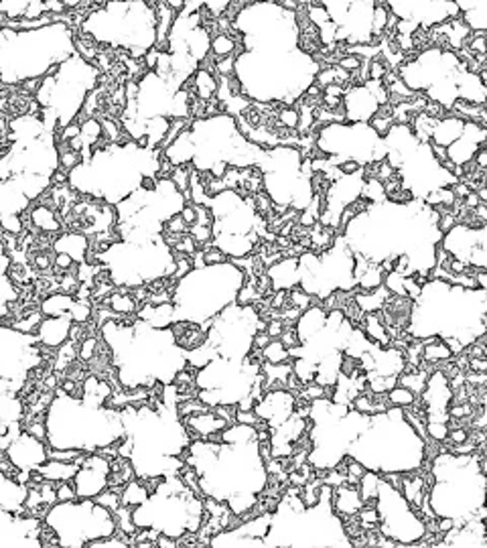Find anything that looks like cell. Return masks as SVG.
Here are the masks:
<instances>
[{"mask_svg": "<svg viewBox=\"0 0 487 548\" xmlns=\"http://www.w3.org/2000/svg\"><path fill=\"white\" fill-rule=\"evenodd\" d=\"M291 244H293V240L286 238V236H276V240H274V246H276L278 250H286Z\"/></svg>", "mask_w": 487, "mask_h": 548, "instance_id": "45", "label": "cell"}, {"mask_svg": "<svg viewBox=\"0 0 487 548\" xmlns=\"http://www.w3.org/2000/svg\"><path fill=\"white\" fill-rule=\"evenodd\" d=\"M234 71H236V55L215 60V75H219V77H232Z\"/></svg>", "mask_w": 487, "mask_h": 548, "instance_id": "26", "label": "cell"}, {"mask_svg": "<svg viewBox=\"0 0 487 548\" xmlns=\"http://www.w3.org/2000/svg\"><path fill=\"white\" fill-rule=\"evenodd\" d=\"M108 475L110 461L98 453H88L73 477L77 500H93L100 491L108 487Z\"/></svg>", "mask_w": 487, "mask_h": 548, "instance_id": "2", "label": "cell"}, {"mask_svg": "<svg viewBox=\"0 0 487 548\" xmlns=\"http://www.w3.org/2000/svg\"><path fill=\"white\" fill-rule=\"evenodd\" d=\"M463 441H467V428L457 426V428H451V430H449V435H447V443H449V445H459V443H463Z\"/></svg>", "mask_w": 487, "mask_h": 548, "instance_id": "31", "label": "cell"}, {"mask_svg": "<svg viewBox=\"0 0 487 548\" xmlns=\"http://www.w3.org/2000/svg\"><path fill=\"white\" fill-rule=\"evenodd\" d=\"M210 51H212V55L215 60L230 57V55H236V51H238V43H236L230 35H215V37H212Z\"/></svg>", "mask_w": 487, "mask_h": 548, "instance_id": "12", "label": "cell"}, {"mask_svg": "<svg viewBox=\"0 0 487 548\" xmlns=\"http://www.w3.org/2000/svg\"><path fill=\"white\" fill-rule=\"evenodd\" d=\"M189 173H191V167H173L169 179L173 181V185L177 187V191H189Z\"/></svg>", "mask_w": 487, "mask_h": 548, "instance_id": "19", "label": "cell"}, {"mask_svg": "<svg viewBox=\"0 0 487 548\" xmlns=\"http://www.w3.org/2000/svg\"><path fill=\"white\" fill-rule=\"evenodd\" d=\"M473 163H475V167H477V169L486 171L487 169V149L486 147H479V149H477V152L473 154Z\"/></svg>", "mask_w": 487, "mask_h": 548, "instance_id": "39", "label": "cell"}, {"mask_svg": "<svg viewBox=\"0 0 487 548\" xmlns=\"http://www.w3.org/2000/svg\"><path fill=\"white\" fill-rule=\"evenodd\" d=\"M282 331H284V321H282V319H273V321H268V325H266V334L270 335V339H278Z\"/></svg>", "mask_w": 487, "mask_h": 548, "instance_id": "36", "label": "cell"}, {"mask_svg": "<svg viewBox=\"0 0 487 548\" xmlns=\"http://www.w3.org/2000/svg\"><path fill=\"white\" fill-rule=\"evenodd\" d=\"M90 250V240L82 232H67L53 242V252H63L73 258V262H86Z\"/></svg>", "mask_w": 487, "mask_h": 548, "instance_id": "5", "label": "cell"}, {"mask_svg": "<svg viewBox=\"0 0 487 548\" xmlns=\"http://www.w3.org/2000/svg\"><path fill=\"white\" fill-rule=\"evenodd\" d=\"M451 351L449 347L443 343V339H434L432 343H426L423 347V360L428 364H437V362H445V360H451Z\"/></svg>", "mask_w": 487, "mask_h": 548, "instance_id": "13", "label": "cell"}, {"mask_svg": "<svg viewBox=\"0 0 487 548\" xmlns=\"http://www.w3.org/2000/svg\"><path fill=\"white\" fill-rule=\"evenodd\" d=\"M276 120H278L280 126H284V128H288V130H297V124H299V112H297V108H280Z\"/></svg>", "mask_w": 487, "mask_h": 548, "instance_id": "24", "label": "cell"}, {"mask_svg": "<svg viewBox=\"0 0 487 548\" xmlns=\"http://www.w3.org/2000/svg\"><path fill=\"white\" fill-rule=\"evenodd\" d=\"M93 502H95L98 506H102V508L114 512V510H118V506H120V493H116L114 489L106 487L104 491H100V493L93 497Z\"/></svg>", "mask_w": 487, "mask_h": 548, "instance_id": "17", "label": "cell"}, {"mask_svg": "<svg viewBox=\"0 0 487 548\" xmlns=\"http://www.w3.org/2000/svg\"><path fill=\"white\" fill-rule=\"evenodd\" d=\"M286 304H288V291H284V289L276 291L273 297H270V309L282 311Z\"/></svg>", "mask_w": 487, "mask_h": 548, "instance_id": "30", "label": "cell"}, {"mask_svg": "<svg viewBox=\"0 0 487 548\" xmlns=\"http://www.w3.org/2000/svg\"><path fill=\"white\" fill-rule=\"evenodd\" d=\"M360 169H362L360 163H358V161H351V158H347V161H343V163L339 165V171H341V175H345V177L356 175Z\"/></svg>", "mask_w": 487, "mask_h": 548, "instance_id": "35", "label": "cell"}, {"mask_svg": "<svg viewBox=\"0 0 487 548\" xmlns=\"http://www.w3.org/2000/svg\"><path fill=\"white\" fill-rule=\"evenodd\" d=\"M53 258H55V256H53ZM53 258H49L47 254H37V256L33 258V264H35L37 271L45 273V271H49V268L53 266Z\"/></svg>", "mask_w": 487, "mask_h": 548, "instance_id": "33", "label": "cell"}, {"mask_svg": "<svg viewBox=\"0 0 487 548\" xmlns=\"http://www.w3.org/2000/svg\"><path fill=\"white\" fill-rule=\"evenodd\" d=\"M29 2H0V15L8 21H17V19H23L25 17V10H27Z\"/></svg>", "mask_w": 487, "mask_h": 548, "instance_id": "16", "label": "cell"}, {"mask_svg": "<svg viewBox=\"0 0 487 548\" xmlns=\"http://www.w3.org/2000/svg\"><path fill=\"white\" fill-rule=\"evenodd\" d=\"M73 297L71 295H65V293H53L49 295L45 301H41L39 311L45 315V317H59V315H67L73 307Z\"/></svg>", "mask_w": 487, "mask_h": 548, "instance_id": "10", "label": "cell"}, {"mask_svg": "<svg viewBox=\"0 0 487 548\" xmlns=\"http://www.w3.org/2000/svg\"><path fill=\"white\" fill-rule=\"evenodd\" d=\"M149 495H151V493L147 491V487H145V484H143L140 480H132V482H128V484L124 486V489H122L120 504L130 506V508H136V506L145 504V502L149 500Z\"/></svg>", "mask_w": 487, "mask_h": 548, "instance_id": "11", "label": "cell"}, {"mask_svg": "<svg viewBox=\"0 0 487 548\" xmlns=\"http://www.w3.org/2000/svg\"><path fill=\"white\" fill-rule=\"evenodd\" d=\"M47 526L57 534L61 547H86L90 540L106 538L116 532L112 512L93 500L57 502L45 514Z\"/></svg>", "mask_w": 487, "mask_h": 548, "instance_id": "1", "label": "cell"}, {"mask_svg": "<svg viewBox=\"0 0 487 548\" xmlns=\"http://www.w3.org/2000/svg\"><path fill=\"white\" fill-rule=\"evenodd\" d=\"M181 217L185 219L187 226L195 223V203H185L181 210Z\"/></svg>", "mask_w": 487, "mask_h": 548, "instance_id": "40", "label": "cell"}, {"mask_svg": "<svg viewBox=\"0 0 487 548\" xmlns=\"http://www.w3.org/2000/svg\"><path fill=\"white\" fill-rule=\"evenodd\" d=\"M278 341H280V343H282L286 349H293V347L301 345V341H299V335H297L295 325H284V331L280 334Z\"/></svg>", "mask_w": 487, "mask_h": 548, "instance_id": "28", "label": "cell"}, {"mask_svg": "<svg viewBox=\"0 0 487 548\" xmlns=\"http://www.w3.org/2000/svg\"><path fill=\"white\" fill-rule=\"evenodd\" d=\"M262 356H264V362L268 364H286L291 360L288 349L278 339H270V343L262 349Z\"/></svg>", "mask_w": 487, "mask_h": 548, "instance_id": "14", "label": "cell"}, {"mask_svg": "<svg viewBox=\"0 0 487 548\" xmlns=\"http://www.w3.org/2000/svg\"><path fill=\"white\" fill-rule=\"evenodd\" d=\"M396 171L386 163V161H382L380 165H378V171H376V179L380 183H386L388 179H392V175H394Z\"/></svg>", "mask_w": 487, "mask_h": 548, "instance_id": "32", "label": "cell"}, {"mask_svg": "<svg viewBox=\"0 0 487 548\" xmlns=\"http://www.w3.org/2000/svg\"><path fill=\"white\" fill-rule=\"evenodd\" d=\"M80 163H82V154L80 152H73L71 149L59 152V169H63L65 173H71Z\"/></svg>", "mask_w": 487, "mask_h": 548, "instance_id": "25", "label": "cell"}, {"mask_svg": "<svg viewBox=\"0 0 487 548\" xmlns=\"http://www.w3.org/2000/svg\"><path fill=\"white\" fill-rule=\"evenodd\" d=\"M258 421H260V419L256 417V412H254V410H248V412L236 410V423H240V425L256 426V423H258Z\"/></svg>", "mask_w": 487, "mask_h": 548, "instance_id": "34", "label": "cell"}, {"mask_svg": "<svg viewBox=\"0 0 487 548\" xmlns=\"http://www.w3.org/2000/svg\"><path fill=\"white\" fill-rule=\"evenodd\" d=\"M469 372H477V374H486L487 372V358H469Z\"/></svg>", "mask_w": 487, "mask_h": 548, "instance_id": "37", "label": "cell"}, {"mask_svg": "<svg viewBox=\"0 0 487 548\" xmlns=\"http://www.w3.org/2000/svg\"><path fill=\"white\" fill-rule=\"evenodd\" d=\"M55 493H57V502H73V500H77L75 487H73L71 482H57Z\"/></svg>", "mask_w": 487, "mask_h": 548, "instance_id": "27", "label": "cell"}, {"mask_svg": "<svg viewBox=\"0 0 487 548\" xmlns=\"http://www.w3.org/2000/svg\"><path fill=\"white\" fill-rule=\"evenodd\" d=\"M337 65H339L343 71H347V73H353V71H358V69H360L362 60H360L358 55H341V57L337 60Z\"/></svg>", "mask_w": 487, "mask_h": 548, "instance_id": "29", "label": "cell"}, {"mask_svg": "<svg viewBox=\"0 0 487 548\" xmlns=\"http://www.w3.org/2000/svg\"><path fill=\"white\" fill-rule=\"evenodd\" d=\"M77 469H80L77 463H65V461L47 459L43 465H39L37 471H39L45 480H49V482H73Z\"/></svg>", "mask_w": 487, "mask_h": 548, "instance_id": "7", "label": "cell"}, {"mask_svg": "<svg viewBox=\"0 0 487 548\" xmlns=\"http://www.w3.org/2000/svg\"><path fill=\"white\" fill-rule=\"evenodd\" d=\"M177 547V540L173 536H167V534H158L156 536V548H175Z\"/></svg>", "mask_w": 487, "mask_h": 548, "instance_id": "42", "label": "cell"}, {"mask_svg": "<svg viewBox=\"0 0 487 548\" xmlns=\"http://www.w3.org/2000/svg\"><path fill=\"white\" fill-rule=\"evenodd\" d=\"M288 304L297 307V309L303 313V311H306L309 307H313V295H309V293L303 291L301 286L288 289Z\"/></svg>", "mask_w": 487, "mask_h": 548, "instance_id": "18", "label": "cell"}, {"mask_svg": "<svg viewBox=\"0 0 487 548\" xmlns=\"http://www.w3.org/2000/svg\"><path fill=\"white\" fill-rule=\"evenodd\" d=\"M21 86H23V90L25 91H33V93H37L39 86H41V80H27V82H23Z\"/></svg>", "mask_w": 487, "mask_h": 548, "instance_id": "44", "label": "cell"}, {"mask_svg": "<svg viewBox=\"0 0 487 548\" xmlns=\"http://www.w3.org/2000/svg\"><path fill=\"white\" fill-rule=\"evenodd\" d=\"M426 437H430L432 441H447V435H449V425L447 423H434V421H428L425 425Z\"/></svg>", "mask_w": 487, "mask_h": 548, "instance_id": "23", "label": "cell"}, {"mask_svg": "<svg viewBox=\"0 0 487 548\" xmlns=\"http://www.w3.org/2000/svg\"><path fill=\"white\" fill-rule=\"evenodd\" d=\"M467 268H469V266H467L463 260H457V258H451V260H449V266H447V271L451 274H465L467 273Z\"/></svg>", "mask_w": 487, "mask_h": 548, "instance_id": "41", "label": "cell"}, {"mask_svg": "<svg viewBox=\"0 0 487 548\" xmlns=\"http://www.w3.org/2000/svg\"><path fill=\"white\" fill-rule=\"evenodd\" d=\"M71 325H73V319H71L69 313L59 315V317H45L35 335H37L41 345H45L49 349H57L67 341Z\"/></svg>", "mask_w": 487, "mask_h": 548, "instance_id": "4", "label": "cell"}, {"mask_svg": "<svg viewBox=\"0 0 487 548\" xmlns=\"http://www.w3.org/2000/svg\"><path fill=\"white\" fill-rule=\"evenodd\" d=\"M0 230H4L6 234H12V236L23 234L25 226H23L21 215H2L0 217Z\"/></svg>", "mask_w": 487, "mask_h": 548, "instance_id": "20", "label": "cell"}, {"mask_svg": "<svg viewBox=\"0 0 487 548\" xmlns=\"http://www.w3.org/2000/svg\"><path fill=\"white\" fill-rule=\"evenodd\" d=\"M193 80V90H195V98L210 102L215 98V90H217V75L210 73L208 69H199L191 75Z\"/></svg>", "mask_w": 487, "mask_h": 548, "instance_id": "9", "label": "cell"}, {"mask_svg": "<svg viewBox=\"0 0 487 548\" xmlns=\"http://www.w3.org/2000/svg\"><path fill=\"white\" fill-rule=\"evenodd\" d=\"M388 394V404L390 406H402V408H406V406H412L414 404V400H416V396L412 394L410 390H406L404 386H394L392 390H388L386 392Z\"/></svg>", "mask_w": 487, "mask_h": 548, "instance_id": "15", "label": "cell"}, {"mask_svg": "<svg viewBox=\"0 0 487 548\" xmlns=\"http://www.w3.org/2000/svg\"><path fill=\"white\" fill-rule=\"evenodd\" d=\"M323 95H331V98H343L345 95V88H341V86H337V84H331V86H327V88H323Z\"/></svg>", "mask_w": 487, "mask_h": 548, "instance_id": "43", "label": "cell"}, {"mask_svg": "<svg viewBox=\"0 0 487 548\" xmlns=\"http://www.w3.org/2000/svg\"><path fill=\"white\" fill-rule=\"evenodd\" d=\"M47 447H49L47 443L30 437L27 430H23L4 453L21 471H35L39 469V465L47 461Z\"/></svg>", "mask_w": 487, "mask_h": 548, "instance_id": "3", "label": "cell"}, {"mask_svg": "<svg viewBox=\"0 0 487 548\" xmlns=\"http://www.w3.org/2000/svg\"><path fill=\"white\" fill-rule=\"evenodd\" d=\"M95 345H98V335H86L80 343V349H77V358L82 362H90L91 358L95 356Z\"/></svg>", "mask_w": 487, "mask_h": 548, "instance_id": "21", "label": "cell"}, {"mask_svg": "<svg viewBox=\"0 0 487 548\" xmlns=\"http://www.w3.org/2000/svg\"><path fill=\"white\" fill-rule=\"evenodd\" d=\"M463 128H465V122L449 114L447 118H443V120L434 124L430 143L441 145V147H451L453 143H457L463 136Z\"/></svg>", "mask_w": 487, "mask_h": 548, "instance_id": "6", "label": "cell"}, {"mask_svg": "<svg viewBox=\"0 0 487 548\" xmlns=\"http://www.w3.org/2000/svg\"><path fill=\"white\" fill-rule=\"evenodd\" d=\"M163 230H165L167 234L183 236V234H187V232H189V226L185 223V219L181 217V213H175V215H171V217L165 221Z\"/></svg>", "mask_w": 487, "mask_h": 548, "instance_id": "22", "label": "cell"}, {"mask_svg": "<svg viewBox=\"0 0 487 548\" xmlns=\"http://www.w3.org/2000/svg\"><path fill=\"white\" fill-rule=\"evenodd\" d=\"M270 343V335L266 331H256L252 337V347H258V349H264L266 345Z\"/></svg>", "mask_w": 487, "mask_h": 548, "instance_id": "38", "label": "cell"}, {"mask_svg": "<svg viewBox=\"0 0 487 548\" xmlns=\"http://www.w3.org/2000/svg\"><path fill=\"white\" fill-rule=\"evenodd\" d=\"M29 215H30V223L35 226L37 232H43V234H55V232H59L61 228H63L59 217H57V213L53 212L51 208H47V206L33 208V210H29Z\"/></svg>", "mask_w": 487, "mask_h": 548, "instance_id": "8", "label": "cell"}]
</instances>
